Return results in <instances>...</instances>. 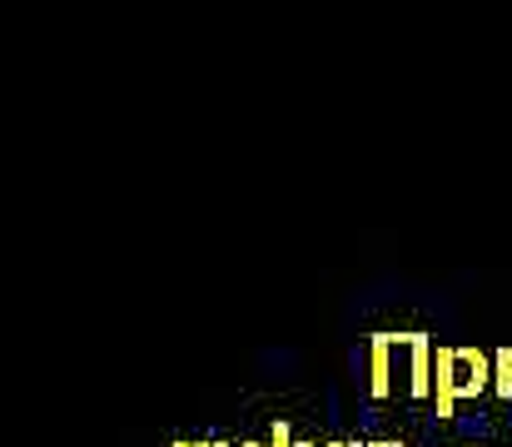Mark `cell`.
Segmentation results:
<instances>
[{"label": "cell", "mask_w": 512, "mask_h": 447, "mask_svg": "<svg viewBox=\"0 0 512 447\" xmlns=\"http://www.w3.org/2000/svg\"><path fill=\"white\" fill-rule=\"evenodd\" d=\"M214 447H234V443H214Z\"/></svg>", "instance_id": "10"}, {"label": "cell", "mask_w": 512, "mask_h": 447, "mask_svg": "<svg viewBox=\"0 0 512 447\" xmlns=\"http://www.w3.org/2000/svg\"><path fill=\"white\" fill-rule=\"evenodd\" d=\"M174 447H214V443H194V438H184V443H174Z\"/></svg>", "instance_id": "7"}, {"label": "cell", "mask_w": 512, "mask_h": 447, "mask_svg": "<svg viewBox=\"0 0 512 447\" xmlns=\"http://www.w3.org/2000/svg\"><path fill=\"white\" fill-rule=\"evenodd\" d=\"M368 447H403V443H368Z\"/></svg>", "instance_id": "8"}, {"label": "cell", "mask_w": 512, "mask_h": 447, "mask_svg": "<svg viewBox=\"0 0 512 447\" xmlns=\"http://www.w3.org/2000/svg\"><path fill=\"white\" fill-rule=\"evenodd\" d=\"M493 388V353L468 348V343H438L433 358V408L438 418H453L463 398H478Z\"/></svg>", "instance_id": "1"}, {"label": "cell", "mask_w": 512, "mask_h": 447, "mask_svg": "<svg viewBox=\"0 0 512 447\" xmlns=\"http://www.w3.org/2000/svg\"><path fill=\"white\" fill-rule=\"evenodd\" d=\"M413 333H368V398H388L398 378V358H408Z\"/></svg>", "instance_id": "2"}, {"label": "cell", "mask_w": 512, "mask_h": 447, "mask_svg": "<svg viewBox=\"0 0 512 447\" xmlns=\"http://www.w3.org/2000/svg\"><path fill=\"white\" fill-rule=\"evenodd\" d=\"M239 447H264V443H239Z\"/></svg>", "instance_id": "9"}, {"label": "cell", "mask_w": 512, "mask_h": 447, "mask_svg": "<svg viewBox=\"0 0 512 447\" xmlns=\"http://www.w3.org/2000/svg\"><path fill=\"white\" fill-rule=\"evenodd\" d=\"M324 447H368V443H358V438H334V443H324Z\"/></svg>", "instance_id": "6"}, {"label": "cell", "mask_w": 512, "mask_h": 447, "mask_svg": "<svg viewBox=\"0 0 512 447\" xmlns=\"http://www.w3.org/2000/svg\"><path fill=\"white\" fill-rule=\"evenodd\" d=\"M269 447H324V443H299V438L289 433V418H274V428H269Z\"/></svg>", "instance_id": "5"}, {"label": "cell", "mask_w": 512, "mask_h": 447, "mask_svg": "<svg viewBox=\"0 0 512 447\" xmlns=\"http://www.w3.org/2000/svg\"><path fill=\"white\" fill-rule=\"evenodd\" d=\"M433 358H438V343H433L428 333H413L403 388H408V398H418V403H428V398H433Z\"/></svg>", "instance_id": "3"}, {"label": "cell", "mask_w": 512, "mask_h": 447, "mask_svg": "<svg viewBox=\"0 0 512 447\" xmlns=\"http://www.w3.org/2000/svg\"><path fill=\"white\" fill-rule=\"evenodd\" d=\"M493 393H498V398H512V348H498V353H493Z\"/></svg>", "instance_id": "4"}]
</instances>
